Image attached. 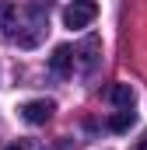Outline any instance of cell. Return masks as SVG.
I'll return each mask as SVG.
<instances>
[{
    "label": "cell",
    "instance_id": "2",
    "mask_svg": "<svg viewBox=\"0 0 147 150\" xmlns=\"http://www.w3.org/2000/svg\"><path fill=\"white\" fill-rule=\"evenodd\" d=\"M95 14H98V7H95L91 0H74L70 7L63 11V25H67V28H88V25L95 21Z\"/></svg>",
    "mask_w": 147,
    "mask_h": 150
},
{
    "label": "cell",
    "instance_id": "9",
    "mask_svg": "<svg viewBox=\"0 0 147 150\" xmlns=\"http://www.w3.org/2000/svg\"><path fill=\"white\" fill-rule=\"evenodd\" d=\"M42 150H67V143H49V147H42Z\"/></svg>",
    "mask_w": 147,
    "mask_h": 150
},
{
    "label": "cell",
    "instance_id": "5",
    "mask_svg": "<svg viewBox=\"0 0 147 150\" xmlns=\"http://www.w3.org/2000/svg\"><path fill=\"white\" fill-rule=\"evenodd\" d=\"M109 101L116 108H133V91H130V84H112L109 87Z\"/></svg>",
    "mask_w": 147,
    "mask_h": 150
},
{
    "label": "cell",
    "instance_id": "3",
    "mask_svg": "<svg viewBox=\"0 0 147 150\" xmlns=\"http://www.w3.org/2000/svg\"><path fill=\"white\" fill-rule=\"evenodd\" d=\"M53 112H56V105H53V101H46V98H35V101H25V105H21V119H25V122H32V126L49 122Z\"/></svg>",
    "mask_w": 147,
    "mask_h": 150
},
{
    "label": "cell",
    "instance_id": "4",
    "mask_svg": "<svg viewBox=\"0 0 147 150\" xmlns=\"http://www.w3.org/2000/svg\"><path fill=\"white\" fill-rule=\"evenodd\" d=\"M74 63H77V52H74L70 45H56V49H53V56H49V70H53L56 77L74 74Z\"/></svg>",
    "mask_w": 147,
    "mask_h": 150
},
{
    "label": "cell",
    "instance_id": "6",
    "mask_svg": "<svg viewBox=\"0 0 147 150\" xmlns=\"http://www.w3.org/2000/svg\"><path fill=\"white\" fill-rule=\"evenodd\" d=\"M133 119H137V115H133V108H119V112L109 119V129H112V133H126V129L133 126Z\"/></svg>",
    "mask_w": 147,
    "mask_h": 150
},
{
    "label": "cell",
    "instance_id": "10",
    "mask_svg": "<svg viewBox=\"0 0 147 150\" xmlns=\"http://www.w3.org/2000/svg\"><path fill=\"white\" fill-rule=\"evenodd\" d=\"M7 150H25V147H21V143H11V147H7Z\"/></svg>",
    "mask_w": 147,
    "mask_h": 150
},
{
    "label": "cell",
    "instance_id": "7",
    "mask_svg": "<svg viewBox=\"0 0 147 150\" xmlns=\"http://www.w3.org/2000/svg\"><path fill=\"white\" fill-rule=\"evenodd\" d=\"M95 52H98V38L91 35L84 45H81V52H77V56H84V59H81V63H84V70H91V63H95Z\"/></svg>",
    "mask_w": 147,
    "mask_h": 150
},
{
    "label": "cell",
    "instance_id": "8",
    "mask_svg": "<svg viewBox=\"0 0 147 150\" xmlns=\"http://www.w3.org/2000/svg\"><path fill=\"white\" fill-rule=\"evenodd\" d=\"M133 150H147V133L140 136V140H137V147H133Z\"/></svg>",
    "mask_w": 147,
    "mask_h": 150
},
{
    "label": "cell",
    "instance_id": "1",
    "mask_svg": "<svg viewBox=\"0 0 147 150\" xmlns=\"http://www.w3.org/2000/svg\"><path fill=\"white\" fill-rule=\"evenodd\" d=\"M49 32V18L39 4L18 7L11 0H0V38L21 45V49H35Z\"/></svg>",
    "mask_w": 147,
    "mask_h": 150
}]
</instances>
